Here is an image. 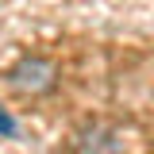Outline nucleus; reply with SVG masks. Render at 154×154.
<instances>
[{"label": "nucleus", "mask_w": 154, "mask_h": 154, "mask_svg": "<svg viewBox=\"0 0 154 154\" xmlns=\"http://www.w3.org/2000/svg\"><path fill=\"white\" fill-rule=\"evenodd\" d=\"M0 135H4V139H12V135H16V119L4 112V108H0Z\"/></svg>", "instance_id": "nucleus-3"}, {"label": "nucleus", "mask_w": 154, "mask_h": 154, "mask_svg": "<svg viewBox=\"0 0 154 154\" xmlns=\"http://www.w3.org/2000/svg\"><path fill=\"white\" fill-rule=\"evenodd\" d=\"M54 77H58L54 62L42 58V54H27V58H19L16 66L8 69V81L16 85L19 93H31V96L50 93V89H54Z\"/></svg>", "instance_id": "nucleus-1"}, {"label": "nucleus", "mask_w": 154, "mask_h": 154, "mask_svg": "<svg viewBox=\"0 0 154 154\" xmlns=\"http://www.w3.org/2000/svg\"><path fill=\"white\" fill-rule=\"evenodd\" d=\"M77 154H119V139L104 127H85L77 139Z\"/></svg>", "instance_id": "nucleus-2"}]
</instances>
